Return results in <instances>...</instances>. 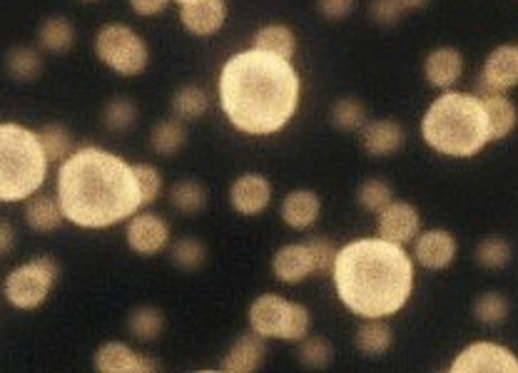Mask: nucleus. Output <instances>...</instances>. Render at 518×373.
Instances as JSON below:
<instances>
[{
	"mask_svg": "<svg viewBox=\"0 0 518 373\" xmlns=\"http://www.w3.org/2000/svg\"><path fill=\"white\" fill-rule=\"evenodd\" d=\"M299 83L292 60L264 50L232 55L220 73V105L232 127L245 135H274L299 107Z\"/></svg>",
	"mask_w": 518,
	"mask_h": 373,
	"instance_id": "1",
	"label": "nucleus"
},
{
	"mask_svg": "<svg viewBox=\"0 0 518 373\" xmlns=\"http://www.w3.org/2000/svg\"><path fill=\"white\" fill-rule=\"evenodd\" d=\"M63 217L83 229H105L130 219L142 207L132 165L100 147L70 152L58 172Z\"/></svg>",
	"mask_w": 518,
	"mask_h": 373,
	"instance_id": "2",
	"label": "nucleus"
},
{
	"mask_svg": "<svg viewBox=\"0 0 518 373\" xmlns=\"http://www.w3.org/2000/svg\"><path fill=\"white\" fill-rule=\"evenodd\" d=\"M332 274L342 304L362 319L399 314L414 289L409 254L382 237L357 239L339 249Z\"/></svg>",
	"mask_w": 518,
	"mask_h": 373,
	"instance_id": "3",
	"label": "nucleus"
},
{
	"mask_svg": "<svg viewBox=\"0 0 518 373\" xmlns=\"http://www.w3.org/2000/svg\"><path fill=\"white\" fill-rule=\"evenodd\" d=\"M426 145L446 157H474L491 142L484 102L479 95L446 90L421 120Z\"/></svg>",
	"mask_w": 518,
	"mask_h": 373,
	"instance_id": "4",
	"label": "nucleus"
},
{
	"mask_svg": "<svg viewBox=\"0 0 518 373\" xmlns=\"http://www.w3.org/2000/svg\"><path fill=\"white\" fill-rule=\"evenodd\" d=\"M48 167L38 132L15 122L0 125V202L33 197L45 185Z\"/></svg>",
	"mask_w": 518,
	"mask_h": 373,
	"instance_id": "5",
	"label": "nucleus"
},
{
	"mask_svg": "<svg viewBox=\"0 0 518 373\" xmlns=\"http://www.w3.org/2000/svg\"><path fill=\"white\" fill-rule=\"evenodd\" d=\"M309 311L297 301H287L277 294H262L250 309V329L262 339L302 341L307 336Z\"/></svg>",
	"mask_w": 518,
	"mask_h": 373,
	"instance_id": "6",
	"label": "nucleus"
},
{
	"mask_svg": "<svg viewBox=\"0 0 518 373\" xmlns=\"http://www.w3.org/2000/svg\"><path fill=\"white\" fill-rule=\"evenodd\" d=\"M95 55L100 58V63H105L113 73L123 75V78H135V75L145 73V68L150 65V48L142 40V35H137L125 23H108L98 30Z\"/></svg>",
	"mask_w": 518,
	"mask_h": 373,
	"instance_id": "7",
	"label": "nucleus"
},
{
	"mask_svg": "<svg viewBox=\"0 0 518 373\" xmlns=\"http://www.w3.org/2000/svg\"><path fill=\"white\" fill-rule=\"evenodd\" d=\"M58 262L50 257H38L23 267L13 269L5 279V299L15 309H38L53 291L58 281Z\"/></svg>",
	"mask_w": 518,
	"mask_h": 373,
	"instance_id": "8",
	"label": "nucleus"
},
{
	"mask_svg": "<svg viewBox=\"0 0 518 373\" xmlns=\"http://www.w3.org/2000/svg\"><path fill=\"white\" fill-rule=\"evenodd\" d=\"M451 373H518V356L494 341H479L456 356Z\"/></svg>",
	"mask_w": 518,
	"mask_h": 373,
	"instance_id": "9",
	"label": "nucleus"
},
{
	"mask_svg": "<svg viewBox=\"0 0 518 373\" xmlns=\"http://www.w3.org/2000/svg\"><path fill=\"white\" fill-rule=\"evenodd\" d=\"M518 85V45H499L486 58L484 70L476 78V93L479 97L509 93Z\"/></svg>",
	"mask_w": 518,
	"mask_h": 373,
	"instance_id": "10",
	"label": "nucleus"
},
{
	"mask_svg": "<svg viewBox=\"0 0 518 373\" xmlns=\"http://www.w3.org/2000/svg\"><path fill=\"white\" fill-rule=\"evenodd\" d=\"M125 237H128L132 252L142 254V257H152V254H160L170 244V227L160 214H132Z\"/></svg>",
	"mask_w": 518,
	"mask_h": 373,
	"instance_id": "11",
	"label": "nucleus"
},
{
	"mask_svg": "<svg viewBox=\"0 0 518 373\" xmlns=\"http://www.w3.org/2000/svg\"><path fill=\"white\" fill-rule=\"evenodd\" d=\"M379 237L391 244H409L414 242L421 229V217L409 202H391L379 212Z\"/></svg>",
	"mask_w": 518,
	"mask_h": 373,
	"instance_id": "12",
	"label": "nucleus"
},
{
	"mask_svg": "<svg viewBox=\"0 0 518 373\" xmlns=\"http://www.w3.org/2000/svg\"><path fill=\"white\" fill-rule=\"evenodd\" d=\"M95 369L103 373H150L160 369V361L140 356L128 344L110 341L95 351Z\"/></svg>",
	"mask_w": 518,
	"mask_h": 373,
	"instance_id": "13",
	"label": "nucleus"
},
{
	"mask_svg": "<svg viewBox=\"0 0 518 373\" xmlns=\"http://www.w3.org/2000/svg\"><path fill=\"white\" fill-rule=\"evenodd\" d=\"M269 202H272V185L267 182V177L255 175V172L242 175L230 187V204L237 214L257 217L269 207Z\"/></svg>",
	"mask_w": 518,
	"mask_h": 373,
	"instance_id": "14",
	"label": "nucleus"
},
{
	"mask_svg": "<svg viewBox=\"0 0 518 373\" xmlns=\"http://www.w3.org/2000/svg\"><path fill=\"white\" fill-rule=\"evenodd\" d=\"M180 20L192 35L207 38V35L222 30V25L227 23V0H190V3H182Z\"/></svg>",
	"mask_w": 518,
	"mask_h": 373,
	"instance_id": "15",
	"label": "nucleus"
},
{
	"mask_svg": "<svg viewBox=\"0 0 518 373\" xmlns=\"http://www.w3.org/2000/svg\"><path fill=\"white\" fill-rule=\"evenodd\" d=\"M414 257L421 267L426 269H439L451 267L456 257V239L454 234L446 232V229H431V232L419 234L414 247Z\"/></svg>",
	"mask_w": 518,
	"mask_h": 373,
	"instance_id": "16",
	"label": "nucleus"
},
{
	"mask_svg": "<svg viewBox=\"0 0 518 373\" xmlns=\"http://www.w3.org/2000/svg\"><path fill=\"white\" fill-rule=\"evenodd\" d=\"M424 75L431 88L449 90L464 75V55L456 48H436L426 55Z\"/></svg>",
	"mask_w": 518,
	"mask_h": 373,
	"instance_id": "17",
	"label": "nucleus"
},
{
	"mask_svg": "<svg viewBox=\"0 0 518 373\" xmlns=\"http://www.w3.org/2000/svg\"><path fill=\"white\" fill-rule=\"evenodd\" d=\"M272 272L282 284H299L314 274L312 254L307 244H287L272 259Z\"/></svg>",
	"mask_w": 518,
	"mask_h": 373,
	"instance_id": "18",
	"label": "nucleus"
},
{
	"mask_svg": "<svg viewBox=\"0 0 518 373\" xmlns=\"http://www.w3.org/2000/svg\"><path fill=\"white\" fill-rule=\"evenodd\" d=\"M364 150L372 157H389L406 142L404 127L394 120H374L362 127Z\"/></svg>",
	"mask_w": 518,
	"mask_h": 373,
	"instance_id": "19",
	"label": "nucleus"
},
{
	"mask_svg": "<svg viewBox=\"0 0 518 373\" xmlns=\"http://www.w3.org/2000/svg\"><path fill=\"white\" fill-rule=\"evenodd\" d=\"M319 212H322V202L312 189H294L282 202V219L292 229H309L317 224Z\"/></svg>",
	"mask_w": 518,
	"mask_h": 373,
	"instance_id": "20",
	"label": "nucleus"
},
{
	"mask_svg": "<svg viewBox=\"0 0 518 373\" xmlns=\"http://www.w3.org/2000/svg\"><path fill=\"white\" fill-rule=\"evenodd\" d=\"M481 102H484L491 140H504V137H509L518 125V110L514 100L506 93H496L481 97Z\"/></svg>",
	"mask_w": 518,
	"mask_h": 373,
	"instance_id": "21",
	"label": "nucleus"
},
{
	"mask_svg": "<svg viewBox=\"0 0 518 373\" xmlns=\"http://www.w3.org/2000/svg\"><path fill=\"white\" fill-rule=\"evenodd\" d=\"M262 359H264V339L262 336H257L255 331H250V334H242L240 339L232 344V349L227 351L222 369L230 373H250L262 364Z\"/></svg>",
	"mask_w": 518,
	"mask_h": 373,
	"instance_id": "22",
	"label": "nucleus"
},
{
	"mask_svg": "<svg viewBox=\"0 0 518 373\" xmlns=\"http://www.w3.org/2000/svg\"><path fill=\"white\" fill-rule=\"evenodd\" d=\"M63 209H60L58 199L48 197V194H38L28 197L25 204V222L35 232H53L63 224Z\"/></svg>",
	"mask_w": 518,
	"mask_h": 373,
	"instance_id": "23",
	"label": "nucleus"
},
{
	"mask_svg": "<svg viewBox=\"0 0 518 373\" xmlns=\"http://www.w3.org/2000/svg\"><path fill=\"white\" fill-rule=\"evenodd\" d=\"M38 43L48 53H68L75 45V25L65 15H53V18H48L40 25Z\"/></svg>",
	"mask_w": 518,
	"mask_h": 373,
	"instance_id": "24",
	"label": "nucleus"
},
{
	"mask_svg": "<svg viewBox=\"0 0 518 373\" xmlns=\"http://www.w3.org/2000/svg\"><path fill=\"white\" fill-rule=\"evenodd\" d=\"M255 48L264 50V53L279 55V58L284 60H292L294 50H297V38H294V30L289 28V25L272 23L257 30Z\"/></svg>",
	"mask_w": 518,
	"mask_h": 373,
	"instance_id": "25",
	"label": "nucleus"
},
{
	"mask_svg": "<svg viewBox=\"0 0 518 373\" xmlns=\"http://www.w3.org/2000/svg\"><path fill=\"white\" fill-rule=\"evenodd\" d=\"M5 70L18 83H33L43 73V55L28 45H15L5 55Z\"/></svg>",
	"mask_w": 518,
	"mask_h": 373,
	"instance_id": "26",
	"label": "nucleus"
},
{
	"mask_svg": "<svg viewBox=\"0 0 518 373\" xmlns=\"http://www.w3.org/2000/svg\"><path fill=\"white\" fill-rule=\"evenodd\" d=\"M210 110V95L200 85H185L172 95V115L177 120H200Z\"/></svg>",
	"mask_w": 518,
	"mask_h": 373,
	"instance_id": "27",
	"label": "nucleus"
},
{
	"mask_svg": "<svg viewBox=\"0 0 518 373\" xmlns=\"http://www.w3.org/2000/svg\"><path fill=\"white\" fill-rule=\"evenodd\" d=\"M185 142H187L185 125H182V120H177V117L157 122L150 132V145L157 155H165V157L175 155L177 150L185 147Z\"/></svg>",
	"mask_w": 518,
	"mask_h": 373,
	"instance_id": "28",
	"label": "nucleus"
},
{
	"mask_svg": "<svg viewBox=\"0 0 518 373\" xmlns=\"http://www.w3.org/2000/svg\"><path fill=\"white\" fill-rule=\"evenodd\" d=\"M128 331L140 341H155L160 339L165 331V316L155 306H140L132 309L128 316Z\"/></svg>",
	"mask_w": 518,
	"mask_h": 373,
	"instance_id": "29",
	"label": "nucleus"
},
{
	"mask_svg": "<svg viewBox=\"0 0 518 373\" xmlns=\"http://www.w3.org/2000/svg\"><path fill=\"white\" fill-rule=\"evenodd\" d=\"M357 346L367 356L387 354L391 346V329L384 319H367V324L357 331Z\"/></svg>",
	"mask_w": 518,
	"mask_h": 373,
	"instance_id": "30",
	"label": "nucleus"
},
{
	"mask_svg": "<svg viewBox=\"0 0 518 373\" xmlns=\"http://www.w3.org/2000/svg\"><path fill=\"white\" fill-rule=\"evenodd\" d=\"M207 199H210V194H207L205 185H200V182H195V180L177 182L170 192L172 207L182 214L202 212V209L207 207Z\"/></svg>",
	"mask_w": 518,
	"mask_h": 373,
	"instance_id": "31",
	"label": "nucleus"
},
{
	"mask_svg": "<svg viewBox=\"0 0 518 373\" xmlns=\"http://www.w3.org/2000/svg\"><path fill=\"white\" fill-rule=\"evenodd\" d=\"M38 140L50 165L53 162H63L73 152V137H70V132L63 125H45L38 132Z\"/></svg>",
	"mask_w": 518,
	"mask_h": 373,
	"instance_id": "32",
	"label": "nucleus"
},
{
	"mask_svg": "<svg viewBox=\"0 0 518 373\" xmlns=\"http://www.w3.org/2000/svg\"><path fill=\"white\" fill-rule=\"evenodd\" d=\"M103 122L113 132H128L137 122V107L130 97H113L103 110Z\"/></svg>",
	"mask_w": 518,
	"mask_h": 373,
	"instance_id": "33",
	"label": "nucleus"
},
{
	"mask_svg": "<svg viewBox=\"0 0 518 373\" xmlns=\"http://www.w3.org/2000/svg\"><path fill=\"white\" fill-rule=\"evenodd\" d=\"M509 311H511L509 299H506L504 294H499V291H489V294H484L474 304L476 319L486 326L504 324V321L509 319Z\"/></svg>",
	"mask_w": 518,
	"mask_h": 373,
	"instance_id": "34",
	"label": "nucleus"
},
{
	"mask_svg": "<svg viewBox=\"0 0 518 373\" xmlns=\"http://www.w3.org/2000/svg\"><path fill=\"white\" fill-rule=\"evenodd\" d=\"M332 122L339 130H362V127L367 125V107L359 100H354V97H344V100L334 102Z\"/></svg>",
	"mask_w": 518,
	"mask_h": 373,
	"instance_id": "35",
	"label": "nucleus"
},
{
	"mask_svg": "<svg viewBox=\"0 0 518 373\" xmlns=\"http://www.w3.org/2000/svg\"><path fill=\"white\" fill-rule=\"evenodd\" d=\"M511 247L506 239L501 237H489L479 244L476 249V262L481 264L484 269H504L511 264Z\"/></svg>",
	"mask_w": 518,
	"mask_h": 373,
	"instance_id": "36",
	"label": "nucleus"
},
{
	"mask_svg": "<svg viewBox=\"0 0 518 373\" xmlns=\"http://www.w3.org/2000/svg\"><path fill=\"white\" fill-rule=\"evenodd\" d=\"M172 264L180 269H197L207 259V249L200 239H180L170 249Z\"/></svg>",
	"mask_w": 518,
	"mask_h": 373,
	"instance_id": "37",
	"label": "nucleus"
},
{
	"mask_svg": "<svg viewBox=\"0 0 518 373\" xmlns=\"http://www.w3.org/2000/svg\"><path fill=\"white\" fill-rule=\"evenodd\" d=\"M332 346L329 341L319 339V336H312V339H304L302 346H299V361H302L307 369H324L332 361Z\"/></svg>",
	"mask_w": 518,
	"mask_h": 373,
	"instance_id": "38",
	"label": "nucleus"
},
{
	"mask_svg": "<svg viewBox=\"0 0 518 373\" xmlns=\"http://www.w3.org/2000/svg\"><path fill=\"white\" fill-rule=\"evenodd\" d=\"M359 204L369 212H382L384 207L391 202L394 192L384 180H367L362 187H359Z\"/></svg>",
	"mask_w": 518,
	"mask_h": 373,
	"instance_id": "39",
	"label": "nucleus"
},
{
	"mask_svg": "<svg viewBox=\"0 0 518 373\" xmlns=\"http://www.w3.org/2000/svg\"><path fill=\"white\" fill-rule=\"evenodd\" d=\"M132 172H135L137 187H140L142 207H147V204L155 202L162 192L160 172H157L152 165H132Z\"/></svg>",
	"mask_w": 518,
	"mask_h": 373,
	"instance_id": "40",
	"label": "nucleus"
},
{
	"mask_svg": "<svg viewBox=\"0 0 518 373\" xmlns=\"http://www.w3.org/2000/svg\"><path fill=\"white\" fill-rule=\"evenodd\" d=\"M309 254H312V264H314V274H329L334 269V262H337V252L339 249L334 247L329 239L324 237H314L307 242Z\"/></svg>",
	"mask_w": 518,
	"mask_h": 373,
	"instance_id": "41",
	"label": "nucleus"
},
{
	"mask_svg": "<svg viewBox=\"0 0 518 373\" xmlns=\"http://www.w3.org/2000/svg\"><path fill=\"white\" fill-rule=\"evenodd\" d=\"M404 13L406 10L399 0H372L369 3V15L379 25H396L404 18Z\"/></svg>",
	"mask_w": 518,
	"mask_h": 373,
	"instance_id": "42",
	"label": "nucleus"
},
{
	"mask_svg": "<svg viewBox=\"0 0 518 373\" xmlns=\"http://www.w3.org/2000/svg\"><path fill=\"white\" fill-rule=\"evenodd\" d=\"M357 0H317L319 13L327 20H344L352 15Z\"/></svg>",
	"mask_w": 518,
	"mask_h": 373,
	"instance_id": "43",
	"label": "nucleus"
},
{
	"mask_svg": "<svg viewBox=\"0 0 518 373\" xmlns=\"http://www.w3.org/2000/svg\"><path fill=\"white\" fill-rule=\"evenodd\" d=\"M167 5H170V0H130V8L135 10L137 15H142V18L160 15Z\"/></svg>",
	"mask_w": 518,
	"mask_h": 373,
	"instance_id": "44",
	"label": "nucleus"
},
{
	"mask_svg": "<svg viewBox=\"0 0 518 373\" xmlns=\"http://www.w3.org/2000/svg\"><path fill=\"white\" fill-rule=\"evenodd\" d=\"M13 244H15L13 227H10L8 222H3V219H0V257L10 252V249H13Z\"/></svg>",
	"mask_w": 518,
	"mask_h": 373,
	"instance_id": "45",
	"label": "nucleus"
},
{
	"mask_svg": "<svg viewBox=\"0 0 518 373\" xmlns=\"http://www.w3.org/2000/svg\"><path fill=\"white\" fill-rule=\"evenodd\" d=\"M401 5H404V10H414V8H424L429 0H399Z\"/></svg>",
	"mask_w": 518,
	"mask_h": 373,
	"instance_id": "46",
	"label": "nucleus"
},
{
	"mask_svg": "<svg viewBox=\"0 0 518 373\" xmlns=\"http://www.w3.org/2000/svg\"><path fill=\"white\" fill-rule=\"evenodd\" d=\"M177 3H190V0H177Z\"/></svg>",
	"mask_w": 518,
	"mask_h": 373,
	"instance_id": "47",
	"label": "nucleus"
},
{
	"mask_svg": "<svg viewBox=\"0 0 518 373\" xmlns=\"http://www.w3.org/2000/svg\"><path fill=\"white\" fill-rule=\"evenodd\" d=\"M83 3H93V0H83Z\"/></svg>",
	"mask_w": 518,
	"mask_h": 373,
	"instance_id": "48",
	"label": "nucleus"
}]
</instances>
